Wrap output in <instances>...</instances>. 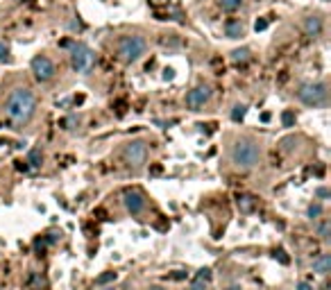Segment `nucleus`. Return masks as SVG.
Returning a JSON list of instances; mask_svg holds the SVG:
<instances>
[{"label": "nucleus", "instance_id": "nucleus-29", "mask_svg": "<svg viewBox=\"0 0 331 290\" xmlns=\"http://www.w3.org/2000/svg\"><path fill=\"white\" fill-rule=\"evenodd\" d=\"M295 290H313V285L308 283V281H299L297 288H295Z\"/></svg>", "mask_w": 331, "mask_h": 290}, {"label": "nucleus", "instance_id": "nucleus-14", "mask_svg": "<svg viewBox=\"0 0 331 290\" xmlns=\"http://www.w3.org/2000/svg\"><path fill=\"white\" fill-rule=\"evenodd\" d=\"M229 59L234 66H245V63L252 59V52H249V48H236L234 52L229 54Z\"/></svg>", "mask_w": 331, "mask_h": 290}, {"label": "nucleus", "instance_id": "nucleus-8", "mask_svg": "<svg viewBox=\"0 0 331 290\" xmlns=\"http://www.w3.org/2000/svg\"><path fill=\"white\" fill-rule=\"evenodd\" d=\"M211 100V89H209L207 84H200L195 86V89H190L188 93H186V107L190 109V111H197V109H202L204 104Z\"/></svg>", "mask_w": 331, "mask_h": 290}, {"label": "nucleus", "instance_id": "nucleus-3", "mask_svg": "<svg viewBox=\"0 0 331 290\" xmlns=\"http://www.w3.org/2000/svg\"><path fill=\"white\" fill-rule=\"evenodd\" d=\"M297 98L304 107L311 109L326 107V102H329V86H326V82H304L297 89Z\"/></svg>", "mask_w": 331, "mask_h": 290}, {"label": "nucleus", "instance_id": "nucleus-30", "mask_svg": "<svg viewBox=\"0 0 331 290\" xmlns=\"http://www.w3.org/2000/svg\"><path fill=\"white\" fill-rule=\"evenodd\" d=\"M170 279H175V281L186 279V272H179V270H177V272H172V274H170Z\"/></svg>", "mask_w": 331, "mask_h": 290}, {"label": "nucleus", "instance_id": "nucleus-21", "mask_svg": "<svg viewBox=\"0 0 331 290\" xmlns=\"http://www.w3.org/2000/svg\"><path fill=\"white\" fill-rule=\"evenodd\" d=\"M111 281H116V272H102V274L95 279V283H98V285H107V283H111Z\"/></svg>", "mask_w": 331, "mask_h": 290}, {"label": "nucleus", "instance_id": "nucleus-28", "mask_svg": "<svg viewBox=\"0 0 331 290\" xmlns=\"http://www.w3.org/2000/svg\"><path fill=\"white\" fill-rule=\"evenodd\" d=\"M190 290H207V283H204V281H197V279H195L193 283H190Z\"/></svg>", "mask_w": 331, "mask_h": 290}, {"label": "nucleus", "instance_id": "nucleus-36", "mask_svg": "<svg viewBox=\"0 0 331 290\" xmlns=\"http://www.w3.org/2000/svg\"><path fill=\"white\" fill-rule=\"evenodd\" d=\"M150 290H163V288H150Z\"/></svg>", "mask_w": 331, "mask_h": 290}, {"label": "nucleus", "instance_id": "nucleus-2", "mask_svg": "<svg viewBox=\"0 0 331 290\" xmlns=\"http://www.w3.org/2000/svg\"><path fill=\"white\" fill-rule=\"evenodd\" d=\"M258 159H261V148L254 138H238L231 148V161L236 168L249 170L258 163Z\"/></svg>", "mask_w": 331, "mask_h": 290}, {"label": "nucleus", "instance_id": "nucleus-15", "mask_svg": "<svg viewBox=\"0 0 331 290\" xmlns=\"http://www.w3.org/2000/svg\"><path fill=\"white\" fill-rule=\"evenodd\" d=\"M243 3H245V0H218L220 9H222V12H227V14L238 12V9L243 7Z\"/></svg>", "mask_w": 331, "mask_h": 290}, {"label": "nucleus", "instance_id": "nucleus-1", "mask_svg": "<svg viewBox=\"0 0 331 290\" xmlns=\"http://www.w3.org/2000/svg\"><path fill=\"white\" fill-rule=\"evenodd\" d=\"M36 113V95L27 86H16L5 100V118L16 129H23Z\"/></svg>", "mask_w": 331, "mask_h": 290}, {"label": "nucleus", "instance_id": "nucleus-7", "mask_svg": "<svg viewBox=\"0 0 331 290\" xmlns=\"http://www.w3.org/2000/svg\"><path fill=\"white\" fill-rule=\"evenodd\" d=\"M32 72H34V77L39 82H50L54 75H57V68H54L52 59L45 57V54H36L34 59H32Z\"/></svg>", "mask_w": 331, "mask_h": 290}, {"label": "nucleus", "instance_id": "nucleus-23", "mask_svg": "<svg viewBox=\"0 0 331 290\" xmlns=\"http://www.w3.org/2000/svg\"><path fill=\"white\" fill-rule=\"evenodd\" d=\"M315 197H317V199H329V197H331L329 188H326V186H320V188L315 190Z\"/></svg>", "mask_w": 331, "mask_h": 290}, {"label": "nucleus", "instance_id": "nucleus-9", "mask_svg": "<svg viewBox=\"0 0 331 290\" xmlns=\"http://www.w3.org/2000/svg\"><path fill=\"white\" fill-rule=\"evenodd\" d=\"M122 204H125L127 213L131 215H141L145 211V195L141 190H125L122 193Z\"/></svg>", "mask_w": 331, "mask_h": 290}, {"label": "nucleus", "instance_id": "nucleus-35", "mask_svg": "<svg viewBox=\"0 0 331 290\" xmlns=\"http://www.w3.org/2000/svg\"><path fill=\"white\" fill-rule=\"evenodd\" d=\"M227 290H240V285H236V283H234V285H229Z\"/></svg>", "mask_w": 331, "mask_h": 290}, {"label": "nucleus", "instance_id": "nucleus-33", "mask_svg": "<svg viewBox=\"0 0 331 290\" xmlns=\"http://www.w3.org/2000/svg\"><path fill=\"white\" fill-rule=\"evenodd\" d=\"M16 168H18V170H23V172H27V170H30V166H27L25 161H18V166H16Z\"/></svg>", "mask_w": 331, "mask_h": 290}, {"label": "nucleus", "instance_id": "nucleus-26", "mask_svg": "<svg viewBox=\"0 0 331 290\" xmlns=\"http://www.w3.org/2000/svg\"><path fill=\"white\" fill-rule=\"evenodd\" d=\"M0 61H9V48L5 43H0Z\"/></svg>", "mask_w": 331, "mask_h": 290}, {"label": "nucleus", "instance_id": "nucleus-16", "mask_svg": "<svg viewBox=\"0 0 331 290\" xmlns=\"http://www.w3.org/2000/svg\"><path fill=\"white\" fill-rule=\"evenodd\" d=\"M25 163L30 166V170L32 168H41V163H43V154H41V150H30V154H27V159H25Z\"/></svg>", "mask_w": 331, "mask_h": 290}, {"label": "nucleus", "instance_id": "nucleus-22", "mask_svg": "<svg viewBox=\"0 0 331 290\" xmlns=\"http://www.w3.org/2000/svg\"><path fill=\"white\" fill-rule=\"evenodd\" d=\"M281 122H284V127H293L295 125V111L286 109V111L281 113Z\"/></svg>", "mask_w": 331, "mask_h": 290}, {"label": "nucleus", "instance_id": "nucleus-10", "mask_svg": "<svg viewBox=\"0 0 331 290\" xmlns=\"http://www.w3.org/2000/svg\"><path fill=\"white\" fill-rule=\"evenodd\" d=\"M302 30L306 36H311V39H315V36L322 34V30H324V23H322V18L317 16V14H311V16H306L302 21Z\"/></svg>", "mask_w": 331, "mask_h": 290}, {"label": "nucleus", "instance_id": "nucleus-27", "mask_svg": "<svg viewBox=\"0 0 331 290\" xmlns=\"http://www.w3.org/2000/svg\"><path fill=\"white\" fill-rule=\"evenodd\" d=\"M266 27H268V18H258V21L254 23V30H256V32H263Z\"/></svg>", "mask_w": 331, "mask_h": 290}, {"label": "nucleus", "instance_id": "nucleus-18", "mask_svg": "<svg viewBox=\"0 0 331 290\" xmlns=\"http://www.w3.org/2000/svg\"><path fill=\"white\" fill-rule=\"evenodd\" d=\"M317 236H320L322 240H329V236H331V220H322V222H317Z\"/></svg>", "mask_w": 331, "mask_h": 290}, {"label": "nucleus", "instance_id": "nucleus-11", "mask_svg": "<svg viewBox=\"0 0 331 290\" xmlns=\"http://www.w3.org/2000/svg\"><path fill=\"white\" fill-rule=\"evenodd\" d=\"M243 32H245V27H243V23H240L238 18H229V21L225 23V34L229 36V39H240Z\"/></svg>", "mask_w": 331, "mask_h": 290}, {"label": "nucleus", "instance_id": "nucleus-6", "mask_svg": "<svg viewBox=\"0 0 331 290\" xmlns=\"http://www.w3.org/2000/svg\"><path fill=\"white\" fill-rule=\"evenodd\" d=\"M122 159H125L127 166L141 168L145 163V159H148V143H145V140H141V138L129 140V143L122 148Z\"/></svg>", "mask_w": 331, "mask_h": 290}, {"label": "nucleus", "instance_id": "nucleus-5", "mask_svg": "<svg viewBox=\"0 0 331 290\" xmlns=\"http://www.w3.org/2000/svg\"><path fill=\"white\" fill-rule=\"evenodd\" d=\"M71 66L75 72H91V68L95 66V52L84 43H75L71 48Z\"/></svg>", "mask_w": 331, "mask_h": 290}, {"label": "nucleus", "instance_id": "nucleus-12", "mask_svg": "<svg viewBox=\"0 0 331 290\" xmlns=\"http://www.w3.org/2000/svg\"><path fill=\"white\" fill-rule=\"evenodd\" d=\"M313 272H317V274H329L331 272V256L329 254H320V256L313 261Z\"/></svg>", "mask_w": 331, "mask_h": 290}, {"label": "nucleus", "instance_id": "nucleus-25", "mask_svg": "<svg viewBox=\"0 0 331 290\" xmlns=\"http://www.w3.org/2000/svg\"><path fill=\"white\" fill-rule=\"evenodd\" d=\"M209 279H211V270H209V267H202V270L197 272V281H204V283H207Z\"/></svg>", "mask_w": 331, "mask_h": 290}, {"label": "nucleus", "instance_id": "nucleus-31", "mask_svg": "<svg viewBox=\"0 0 331 290\" xmlns=\"http://www.w3.org/2000/svg\"><path fill=\"white\" fill-rule=\"evenodd\" d=\"M172 77H175V70H172V68H166V70H163V80H172Z\"/></svg>", "mask_w": 331, "mask_h": 290}, {"label": "nucleus", "instance_id": "nucleus-37", "mask_svg": "<svg viewBox=\"0 0 331 290\" xmlns=\"http://www.w3.org/2000/svg\"><path fill=\"white\" fill-rule=\"evenodd\" d=\"M102 290H113V288H102Z\"/></svg>", "mask_w": 331, "mask_h": 290}, {"label": "nucleus", "instance_id": "nucleus-34", "mask_svg": "<svg viewBox=\"0 0 331 290\" xmlns=\"http://www.w3.org/2000/svg\"><path fill=\"white\" fill-rule=\"evenodd\" d=\"M152 3H154V5H166L168 0H152Z\"/></svg>", "mask_w": 331, "mask_h": 290}, {"label": "nucleus", "instance_id": "nucleus-13", "mask_svg": "<svg viewBox=\"0 0 331 290\" xmlns=\"http://www.w3.org/2000/svg\"><path fill=\"white\" fill-rule=\"evenodd\" d=\"M236 204H238L240 213H252L254 208H256V199H254L252 195H247V193H240L238 197H236Z\"/></svg>", "mask_w": 331, "mask_h": 290}, {"label": "nucleus", "instance_id": "nucleus-24", "mask_svg": "<svg viewBox=\"0 0 331 290\" xmlns=\"http://www.w3.org/2000/svg\"><path fill=\"white\" fill-rule=\"evenodd\" d=\"M77 122L80 120H77L75 116H71V118H66V120H61V127L63 129H73V127H77Z\"/></svg>", "mask_w": 331, "mask_h": 290}, {"label": "nucleus", "instance_id": "nucleus-19", "mask_svg": "<svg viewBox=\"0 0 331 290\" xmlns=\"http://www.w3.org/2000/svg\"><path fill=\"white\" fill-rule=\"evenodd\" d=\"M54 240H57V234H48L45 238H39V240H36V243H34V249H36V252H43V249L48 247V245H52Z\"/></svg>", "mask_w": 331, "mask_h": 290}, {"label": "nucleus", "instance_id": "nucleus-20", "mask_svg": "<svg viewBox=\"0 0 331 290\" xmlns=\"http://www.w3.org/2000/svg\"><path fill=\"white\" fill-rule=\"evenodd\" d=\"M322 215V204L320 202H313L306 206V218L308 220H317V218Z\"/></svg>", "mask_w": 331, "mask_h": 290}, {"label": "nucleus", "instance_id": "nucleus-32", "mask_svg": "<svg viewBox=\"0 0 331 290\" xmlns=\"http://www.w3.org/2000/svg\"><path fill=\"white\" fill-rule=\"evenodd\" d=\"M277 256H279V261H281V263H288V256H286L284 249H279V252H277Z\"/></svg>", "mask_w": 331, "mask_h": 290}, {"label": "nucleus", "instance_id": "nucleus-4", "mask_svg": "<svg viewBox=\"0 0 331 290\" xmlns=\"http://www.w3.org/2000/svg\"><path fill=\"white\" fill-rule=\"evenodd\" d=\"M145 48H148V43H145L143 36L127 34V36H120V39H118L116 52H118V59H120L122 63H136L145 54Z\"/></svg>", "mask_w": 331, "mask_h": 290}, {"label": "nucleus", "instance_id": "nucleus-17", "mask_svg": "<svg viewBox=\"0 0 331 290\" xmlns=\"http://www.w3.org/2000/svg\"><path fill=\"white\" fill-rule=\"evenodd\" d=\"M231 120L234 122H240L245 116H247V104H234V109H231Z\"/></svg>", "mask_w": 331, "mask_h": 290}]
</instances>
